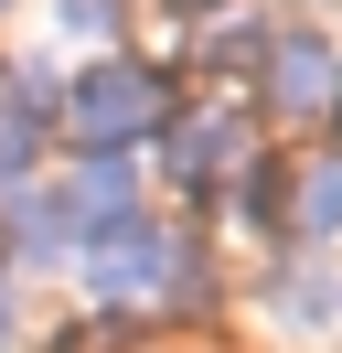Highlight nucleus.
I'll use <instances>...</instances> for the list:
<instances>
[{
  "instance_id": "nucleus-1",
  "label": "nucleus",
  "mask_w": 342,
  "mask_h": 353,
  "mask_svg": "<svg viewBox=\"0 0 342 353\" xmlns=\"http://www.w3.org/2000/svg\"><path fill=\"white\" fill-rule=\"evenodd\" d=\"M86 289L97 300H139V289H161V300H203V246L182 236V225H150V214H118V225H86L75 246Z\"/></svg>"
},
{
  "instance_id": "nucleus-2",
  "label": "nucleus",
  "mask_w": 342,
  "mask_h": 353,
  "mask_svg": "<svg viewBox=\"0 0 342 353\" xmlns=\"http://www.w3.org/2000/svg\"><path fill=\"white\" fill-rule=\"evenodd\" d=\"M64 139H75L86 161H128L150 129H171V86L150 65H128V54H107V65H86L75 86H64Z\"/></svg>"
},
{
  "instance_id": "nucleus-3",
  "label": "nucleus",
  "mask_w": 342,
  "mask_h": 353,
  "mask_svg": "<svg viewBox=\"0 0 342 353\" xmlns=\"http://www.w3.org/2000/svg\"><path fill=\"white\" fill-rule=\"evenodd\" d=\"M256 161V118L246 108H171V129H161V172H171V193H225L235 172Z\"/></svg>"
},
{
  "instance_id": "nucleus-4",
  "label": "nucleus",
  "mask_w": 342,
  "mask_h": 353,
  "mask_svg": "<svg viewBox=\"0 0 342 353\" xmlns=\"http://www.w3.org/2000/svg\"><path fill=\"white\" fill-rule=\"evenodd\" d=\"M332 75H342V54L321 43V32H268V108L278 118H321L332 108Z\"/></svg>"
},
{
  "instance_id": "nucleus-5",
  "label": "nucleus",
  "mask_w": 342,
  "mask_h": 353,
  "mask_svg": "<svg viewBox=\"0 0 342 353\" xmlns=\"http://www.w3.org/2000/svg\"><path fill=\"white\" fill-rule=\"evenodd\" d=\"M299 246H342V150L310 161V182H299V214H289Z\"/></svg>"
},
{
  "instance_id": "nucleus-6",
  "label": "nucleus",
  "mask_w": 342,
  "mask_h": 353,
  "mask_svg": "<svg viewBox=\"0 0 342 353\" xmlns=\"http://www.w3.org/2000/svg\"><path fill=\"white\" fill-rule=\"evenodd\" d=\"M32 182V129H0V193H21Z\"/></svg>"
},
{
  "instance_id": "nucleus-7",
  "label": "nucleus",
  "mask_w": 342,
  "mask_h": 353,
  "mask_svg": "<svg viewBox=\"0 0 342 353\" xmlns=\"http://www.w3.org/2000/svg\"><path fill=\"white\" fill-rule=\"evenodd\" d=\"M64 22H75V32H107V22H118V0H64Z\"/></svg>"
},
{
  "instance_id": "nucleus-8",
  "label": "nucleus",
  "mask_w": 342,
  "mask_h": 353,
  "mask_svg": "<svg viewBox=\"0 0 342 353\" xmlns=\"http://www.w3.org/2000/svg\"><path fill=\"white\" fill-rule=\"evenodd\" d=\"M332 108H342V75H332Z\"/></svg>"
},
{
  "instance_id": "nucleus-9",
  "label": "nucleus",
  "mask_w": 342,
  "mask_h": 353,
  "mask_svg": "<svg viewBox=\"0 0 342 353\" xmlns=\"http://www.w3.org/2000/svg\"><path fill=\"white\" fill-rule=\"evenodd\" d=\"M0 321H11V300H0Z\"/></svg>"
},
{
  "instance_id": "nucleus-10",
  "label": "nucleus",
  "mask_w": 342,
  "mask_h": 353,
  "mask_svg": "<svg viewBox=\"0 0 342 353\" xmlns=\"http://www.w3.org/2000/svg\"><path fill=\"white\" fill-rule=\"evenodd\" d=\"M0 11H11V0H0Z\"/></svg>"
},
{
  "instance_id": "nucleus-11",
  "label": "nucleus",
  "mask_w": 342,
  "mask_h": 353,
  "mask_svg": "<svg viewBox=\"0 0 342 353\" xmlns=\"http://www.w3.org/2000/svg\"><path fill=\"white\" fill-rule=\"evenodd\" d=\"M0 257H11V246H0Z\"/></svg>"
}]
</instances>
